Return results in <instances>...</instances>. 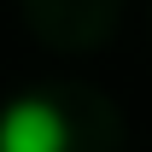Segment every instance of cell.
Returning <instances> with one entry per match:
<instances>
[{
	"label": "cell",
	"instance_id": "obj_1",
	"mask_svg": "<svg viewBox=\"0 0 152 152\" xmlns=\"http://www.w3.org/2000/svg\"><path fill=\"white\" fill-rule=\"evenodd\" d=\"M64 117L53 99H18L0 117V152H64Z\"/></svg>",
	"mask_w": 152,
	"mask_h": 152
}]
</instances>
